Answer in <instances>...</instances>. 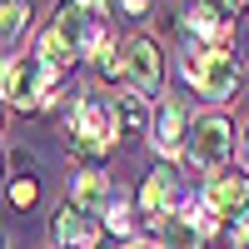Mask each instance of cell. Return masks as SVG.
Masks as SVG:
<instances>
[{
	"mask_svg": "<svg viewBox=\"0 0 249 249\" xmlns=\"http://www.w3.org/2000/svg\"><path fill=\"white\" fill-rule=\"evenodd\" d=\"M130 249H155V244H130Z\"/></svg>",
	"mask_w": 249,
	"mask_h": 249,
	"instance_id": "21",
	"label": "cell"
},
{
	"mask_svg": "<svg viewBox=\"0 0 249 249\" xmlns=\"http://www.w3.org/2000/svg\"><path fill=\"white\" fill-rule=\"evenodd\" d=\"M80 249H95V244H80Z\"/></svg>",
	"mask_w": 249,
	"mask_h": 249,
	"instance_id": "22",
	"label": "cell"
},
{
	"mask_svg": "<svg viewBox=\"0 0 249 249\" xmlns=\"http://www.w3.org/2000/svg\"><path fill=\"white\" fill-rule=\"evenodd\" d=\"M210 5H214V10H224V15H234V10H239V0H210Z\"/></svg>",
	"mask_w": 249,
	"mask_h": 249,
	"instance_id": "18",
	"label": "cell"
},
{
	"mask_svg": "<svg viewBox=\"0 0 249 249\" xmlns=\"http://www.w3.org/2000/svg\"><path fill=\"white\" fill-rule=\"evenodd\" d=\"M0 249H5V239H0Z\"/></svg>",
	"mask_w": 249,
	"mask_h": 249,
	"instance_id": "23",
	"label": "cell"
},
{
	"mask_svg": "<svg viewBox=\"0 0 249 249\" xmlns=\"http://www.w3.org/2000/svg\"><path fill=\"white\" fill-rule=\"evenodd\" d=\"M35 199H40L35 175H15V179H10V204H15V210H30Z\"/></svg>",
	"mask_w": 249,
	"mask_h": 249,
	"instance_id": "16",
	"label": "cell"
},
{
	"mask_svg": "<svg viewBox=\"0 0 249 249\" xmlns=\"http://www.w3.org/2000/svg\"><path fill=\"white\" fill-rule=\"evenodd\" d=\"M230 30H234V15L214 10L210 0H195V10H190V35H195V40H204L210 50H224Z\"/></svg>",
	"mask_w": 249,
	"mask_h": 249,
	"instance_id": "10",
	"label": "cell"
},
{
	"mask_svg": "<svg viewBox=\"0 0 249 249\" xmlns=\"http://www.w3.org/2000/svg\"><path fill=\"white\" fill-rule=\"evenodd\" d=\"M0 100H5V95H0Z\"/></svg>",
	"mask_w": 249,
	"mask_h": 249,
	"instance_id": "24",
	"label": "cell"
},
{
	"mask_svg": "<svg viewBox=\"0 0 249 249\" xmlns=\"http://www.w3.org/2000/svg\"><path fill=\"white\" fill-rule=\"evenodd\" d=\"M120 140V115H115V100H80L75 115H70V150L80 160H100L110 155V144Z\"/></svg>",
	"mask_w": 249,
	"mask_h": 249,
	"instance_id": "1",
	"label": "cell"
},
{
	"mask_svg": "<svg viewBox=\"0 0 249 249\" xmlns=\"http://www.w3.org/2000/svg\"><path fill=\"white\" fill-rule=\"evenodd\" d=\"M110 179L105 175H95V170H85V175H80L75 179V204H80V210H90V214H105V204H110Z\"/></svg>",
	"mask_w": 249,
	"mask_h": 249,
	"instance_id": "11",
	"label": "cell"
},
{
	"mask_svg": "<svg viewBox=\"0 0 249 249\" xmlns=\"http://www.w3.org/2000/svg\"><path fill=\"white\" fill-rule=\"evenodd\" d=\"M120 5H124V10H130V15H140L144 5H150V0H120Z\"/></svg>",
	"mask_w": 249,
	"mask_h": 249,
	"instance_id": "19",
	"label": "cell"
},
{
	"mask_svg": "<svg viewBox=\"0 0 249 249\" xmlns=\"http://www.w3.org/2000/svg\"><path fill=\"white\" fill-rule=\"evenodd\" d=\"M230 140H234L230 120L224 115H204L190 130V160L199 164V170H219V164L230 160Z\"/></svg>",
	"mask_w": 249,
	"mask_h": 249,
	"instance_id": "3",
	"label": "cell"
},
{
	"mask_svg": "<svg viewBox=\"0 0 249 249\" xmlns=\"http://www.w3.org/2000/svg\"><path fill=\"white\" fill-rule=\"evenodd\" d=\"M85 15H110V0H75Z\"/></svg>",
	"mask_w": 249,
	"mask_h": 249,
	"instance_id": "17",
	"label": "cell"
},
{
	"mask_svg": "<svg viewBox=\"0 0 249 249\" xmlns=\"http://www.w3.org/2000/svg\"><path fill=\"white\" fill-rule=\"evenodd\" d=\"M190 115H184V105L179 100H164V105L155 110V150L164 155V160H175L179 150H190Z\"/></svg>",
	"mask_w": 249,
	"mask_h": 249,
	"instance_id": "7",
	"label": "cell"
},
{
	"mask_svg": "<svg viewBox=\"0 0 249 249\" xmlns=\"http://www.w3.org/2000/svg\"><path fill=\"white\" fill-rule=\"evenodd\" d=\"M25 20H30V0H5V5H0V45L20 40Z\"/></svg>",
	"mask_w": 249,
	"mask_h": 249,
	"instance_id": "13",
	"label": "cell"
},
{
	"mask_svg": "<svg viewBox=\"0 0 249 249\" xmlns=\"http://www.w3.org/2000/svg\"><path fill=\"white\" fill-rule=\"evenodd\" d=\"M199 239H204V234H199L184 214H175L170 224H164V249H199Z\"/></svg>",
	"mask_w": 249,
	"mask_h": 249,
	"instance_id": "14",
	"label": "cell"
},
{
	"mask_svg": "<svg viewBox=\"0 0 249 249\" xmlns=\"http://www.w3.org/2000/svg\"><path fill=\"white\" fill-rule=\"evenodd\" d=\"M124 80H130L135 95H155L160 80H164V55L155 40H130V55H124Z\"/></svg>",
	"mask_w": 249,
	"mask_h": 249,
	"instance_id": "4",
	"label": "cell"
},
{
	"mask_svg": "<svg viewBox=\"0 0 249 249\" xmlns=\"http://www.w3.org/2000/svg\"><path fill=\"white\" fill-rule=\"evenodd\" d=\"M184 80L204 95V100H230L239 85V65L230 50H210V55H190L184 60Z\"/></svg>",
	"mask_w": 249,
	"mask_h": 249,
	"instance_id": "2",
	"label": "cell"
},
{
	"mask_svg": "<svg viewBox=\"0 0 249 249\" xmlns=\"http://www.w3.org/2000/svg\"><path fill=\"white\" fill-rule=\"evenodd\" d=\"M5 100L20 105V110L45 105V65H40V55L15 60V75H10V85H5Z\"/></svg>",
	"mask_w": 249,
	"mask_h": 249,
	"instance_id": "8",
	"label": "cell"
},
{
	"mask_svg": "<svg viewBox=\"0 0 249 249\" xmlns=\"http://www.w3.org/2000/svg\"><path fill=\"white\" fill-rule=\"evenodd\" d=\"M105 224H110L115 234H130V230H135V219H130V199H124V195H110V204H105Z\"/></svg>",
	"mask_w": 249,
	"mask_h": 249,
	"instance_id": "15",
	"label": "cell"
},
{
	"mask_svg": "<svg viewBox=\"0 0 249 249\" xmlns=\"http://www.w3.org/2000/svg\"><path fill=\"white\" fill-rule=\"evenodd\" d=\"M115 115H120V130L124 135H144V130H150V110H144V95H120L115 100Z\"/></svg>",
	"mask_w": 249,
	"mask_h": 249,
	"instance_id": "12",
	"label": "cell"
},
{
	"mask_svg": "<svg viewBox=\"0 0 249 249\" xmlns=\"http://www.w3.org/2000/svg\"><path fill=\"white\" fill-rule=\"evenodd\" d=\"M140 210H144L150 224H170L175 219V210H179V179H175V170H155L150 179H144Z\"/></svg>",
	"mask_w": 249,
	"mask_h": 249,
	"instance_id": "6",
	"label": "cell"
},
{
	"mask_svg": "<svg viewBox=\"0 0 249 249\" xmlns=\"http://www.w3.org/2000/svg\"><path fill=\"white\" fill-rule=\"evenodd\" d=\"M100 230H105V224H100L90 210H80L75 199H70V204H60V214H55V239L65 244V249L95 244V239H100Z\"/></svg>",
	"mask_w": 249,
	"mask_h": 249,
	"instance_id": "9",
	"label": "cell"
},
{
	"mask_svg": "<svg viewBox=\"0 0 249 249\" xmlns=\"http://www.w3.org/2000/svg\"><path fill=\"white\" fill-rule=\"evenodd\" d=\"M244 160H249V135H244Z\"/></svg>",
	"mask_w": 249,
	"mask_h": 249,
	"instance_id": "20",
	"label": "cell"
},
{
	"mask_svg": "<svg viewBox=\"0 0 249 249\" xmlns=\"http://www.w3.org/2000/svg\"><path fill=\"white\" fill-rule=\"evenodd\" d=\"M204 199L214 204L219 219H234V224L249 219V179H244L239 170H219V175L210 179V190H204Z\"/></svg>",
	"mask_w": 249,
	"mask_h": 249,
	"instance_id": "5",
	"label": "cell"
}]
</instances>
